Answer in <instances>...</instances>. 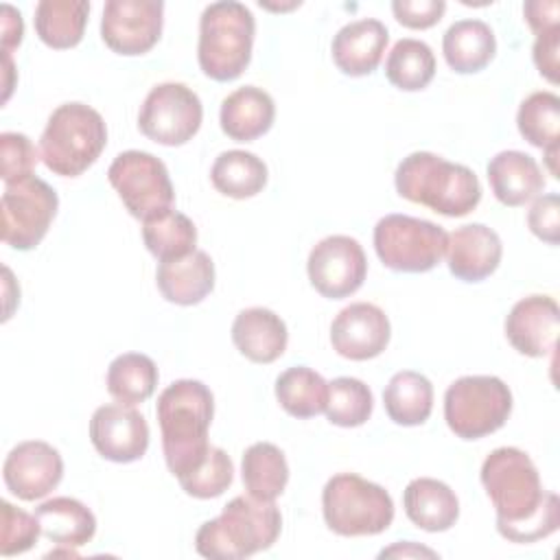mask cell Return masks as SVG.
I'll return each mask as SVG.
<instances>
[{"mask_svg":"<svg viewBox=\"0 0 560 560\" xmlns=\"http://www.w3.org/2000/svg\"><path fill=\"white\" fill-rule=\"evenodd\" d=\"M256 22L252 11L236 0H219L199 18L197 59L206 77L234 81L252 61Z\"/></svg>","mask_w":560,"mask_h":560,"instance_id":"obj_5","label":"cell"},{"mask_svg":"<svg viewBox=\"0 0 560 560\" xmlns=\"http://www.w3.org/2000/svg\"><path fill=\"white\" fill-rule=\"evenodd\" d=\"M107 179L136 219L144 221L173 206L175 190L168 168L153 153L136 149L118 153L107 168Z\"/></svg>","mask_w":560,"mask_h":560,"instance_id":"obj_11","label":"cell"},{"mask_svg":"<svg viewBox=\"0 0 560 560\" xmlns=\"http://www.w3.org/2000/svg\"><path fill=\"white\" fill-rule=\"evenodd\" d=\"M516 125L521 136L538 149L558 147L560 129V98L553 92L529 94L516 114Z\"/></svg>","mask_w":560,"mask_h":560,"instance_id":"obj_36","label":"cell"},{"mask_svg":"<svg viewBox=\"0 0 560 560\" xmlns=\"http://www.w3.org/2000/svg\"><path fill=\"white\" fill-rule=\"evenodd\" d=\"M523 15L529 28L540 35L549 28L560 26V2L558 0H527L523 4Z\"/></svg>","mask_w":560,"mask_h":560,"instance_id":"obj_44","label":"cell"},{"mask_svg":"<svg viewBox=\"0 0 560 560\" xmlns=\"http://www.w3.org/2000/svg\"><path fill=\"white\" fill-rule=\"evenodd\" d=\"M59 208V197L50 184L37 175L4 184L0 199L2 241L13 249L28 252L42 243Z\"/></svg>","mask_w":560,"mask_h":560,"instance_id":"obj_10","label":"cell"},{"mask_svg":"<svg viewBox=\"0 0 560 560\" xmlns=\"http://www.w3.org/2000/svg\"><path fill=\"white\" fill-rule=\"evenodd\" d=\"M243 486L258 501H276L289 483L284 453L271 442H256L245 448L241 462Z\"/></svg>","mask_w":560,"mask_h":560,"instance_id":"obj_29","label":"cell"},{"mask_svg":"<svg viewBox=\"0 0 560 560\" xmlns=\"http://www.w3.org/2000/svg\"><path fill=\"white\" fill-rule=\"evenodd\" d=\"M385 77L398 90H424L435 77V57L431 46L413 37L398 39L385 59Z\"/></svg>","mask_w":560,"mask_h":560,"instance_id":"obj_35","label":"cell"},{"mask_svg":"<svg viewBox=\"0 0 560 560\" xmlns=\"http://www.w3.org/2000/svg\"><path fill=\"white\" fill-rule=\"evenodd\" d=\"M0 158H2L0 175L4 184H11L33 175V168L42 155L37 153L28 136L18 131H4L0 133Z\"/></svg>","mask_w":560,"mask_h":560,"instance_id":"obj_40","label":"cell"},{"mask_svg":"<svg viewBox=\"0 0 560 560\" xmlns=\"http://www.w3.org/2000/svg\"><path fill=\"white\" fill-rule=\"evenodd\" d=\"M444 256L448 271L457 280L481 282L497 271L503 245L492 228L483 223H466L448 234Z\"/></svg>","mask_w":560,"mask_h":560,"instance_id":"obj_19","label":"cell"},{"mask_svg":"<svg viewBox=\"0 0 560 560\" xmlns=\"http://www.w3.org/2000/svg\"><path fill=\"white\" fill-rule=\"evenodd\" d=\"M232 341L252 363H273L287 350V324L269 308L252 306L232 322Z\"/></svg>","mask_w":560,"mask_h":560,"instance_id":"obj_21","label":"cell"},{"mask_svg":"<svg viewBox=\"0 0 560 560\" xmlns=\"http://www.w3.org/2000/svg\"><path fill=\"white\" fill-rule=\"evenodd\" d=\"M306 271L319 295L341 300L361 289L368 276V258L357 238L332 234L311 249Z\"/></svg>","mask_w":560,"mask_h":560,"instance_id":"obj_13","label":"cell"},{"mask_svg":"<svg viewBox=\"0 0 560 560\" xmlns=\"http://www.w3.org/2000/svg\"><path fill=\"white\" fill-rule=\"evenodd\" d=\"M158 368L151 357L140 352L118 354L107 368V392L120 405H140L155 392Z\"/></svg>","mask_w":560,"mask_h":560,"instance_id":"obj_33","label":"cell"},{"mask_svg":"<svg viewBox=\"0 0 560 560\" xmlns=\"http://www.w3.org/2000/svg\"><path fill=\"white\" fill-rule=\"evenodd\" d=\"M276 118V105L269 92L256 85H243L228 94L221 103L219 122L228 138L252 142L267 133Z\"/></svg>","mask_w":560,"mask_h":560,"instance_id":"obj_24","label":"cell"},{"mask_svg":"<svg viewBox=\"0 0 560 560\" xmlns=\"http://www.w3.org/2000/svg\"><path fill=\"white\" fill-rule=\"evenodd\" d=\"M374 409V398L370 387L352 376H339L328 383V400H326V418L328 422L352 429L361 427L370 420Z\"/></svg>","mask_w":560,"mask_h":560,"instance_id":"obj_37","label":"cell"},{"mask_svg":"<svg viewBox=\"0 0 560 560\" xmlns=\"http://www.w3.org/2000/svg\"><path fill=\"white\" fill-rule=\"evenodd\" d=\"M446 241L444 228L409 214H385L374 225L376 256L392 271H431L444 258Z\"/></svg>","mask_w":560,"mask_h":560,"instance_id":"obj_9","label":"cell"},{"mask_svg":"<svg viewBox=\"0 0 560 560\" xmlns=\"http://www.w3.org/2000/svg\"><path fill=\"white\" fill-rule=\"evenodd\" d=\"M442 52L451 70L470 74L483 70L494 52L497 39L492 28L481 20H457L442 37Z\"/></svg>","mask_w":560,"mask_h":560,"instance_id":"obj_27","label":"cell"},{"mask_svg":"<svg viewBox=\"0 0 560 560\" xmlns=\"http://www.w3.org/2000/svg\"><path fill=\"white\" fill-rule=\"evenodd\" d=\"M488 182L494 197L510 208L525 206L545 188L538 162L523 151H501L488 162Z\"/></svg>","mask_w":560,"mask_h":560,"instance_id":"obj_23","label":"cell"},{"mask_svg":"<svg viewBox=\"0 0 560 560\" xmlns=\"http://www.w3.org/2000/svg\"><path fill=\"white\" fill-rule=\"evenodd\" d=\"M392 337L385 311L372 302H354L337 313L330 324V343L335 352L350 361L378 357Z\"/></svg>","mask_w":560,"mask_h":560,"instance_id":"obj_17","label":"cell"},{"mask_svg":"<svg viewBox=\"0 0 560 560\" xmlns=\"http://www.w3.org/2000/svg\"><path fill=\"white\" fill-rule=\"evenodd\" d=\"M394 184L407 201L427 206L444 217H464L481 201L479 177L431 151H413L396 166Z\"/></svg>","mask_w":560,"mask_h":560,"instance_id":"obj_3","label":"cell"},{"mask_svg":"<svg viewBox=\"0 0 560 560\" xmlns=\"http://www.w3.org/2000/svg\"><path fill=\"white\" fill-rule=\"evenodd\" d=\"M155 416L166 466L182 479L203 462L212 446L208 429L214 416V396L201 381L179 378L158 396Z\"/></svg>","mask_w":560,"mask_h":560,"instance_id":"obj_2","label":"cell"},{"mask_svg":"<svg viewBox=\"0 0 560 560\" xmlns=\"http://www.w3.org/2000/svg\"><path fill=\"white\" fill-rule=\"evenodd\" d=\"M155 282L164 300L192 306L212 293L214 262L206 252L195 249L184 258L162 260L155 271Z\"/></svg>","mask_w":560,"mask_h":560,"instance_id":"obj_22","label":"cell"},{"mask_svg":"<svg viewBox=\"0 0 560 560\" xmlns=\"http://www.w3.org/2000/svg\"><path fill=\"white\" fill-rule=\"evenodd\" d=\"M24 35V22L20 11H15L11 4H2V52H11L15 46H20Z\"/></svg>","mask_w":560,"mask_h":560,"instance_id":"obj_45","label":"cell"},{"mask_svg":"<svg viewBox=\"0 0 560 560\" xmlns=\"http://www.w3.org/2000/svg\"><path fill=\"white\" fill-rule=\"evenodd\" d=\"M510 411L512 392L492 374L462 376L444 394V420L462 440H479L499 431Z\"/></svg>","mask_w":560,"mask_h":560,"instance_id":"obj_8","label":"cell"},{"mask_svg":"<svg viewBox=\"0 0 560 560\" xmlns=\"http://www.w3.org/2000/svg\"><path fill=\"white\" fill-rule=\"evenodd\" d=\"M387 42L389 33L381 20L365 18L348 22L332 37V61L348 77H365L378 68Z\"/></svg>","mask_w":560,"mask_h":560,"instance_id":"obj_20","label":"cell"},{"mask_svg":"<svg viewBox=\"0 0 560 560\" xmlns=\"http://www.w3.org/2000/svg\"><path fill=\"white\" fill-rule=\"evenodd\" d=\"M560 26L549 28L540 35H536L532 57L538 68V72L549 81L558 83V70H560Z\"/></svg>","mask_w":560,"mask_h":560,"instance_id":"obj_43","label":"cell"},{"mask_svg":"<svg viewBox=\"0 0 560 560\" xmlns=\"http://www.w3.org/2000/svg\"><path fill=\"white\" fill-rule=\"evenodd\" d=\"M88 15L85 0H42L35 7V33L46 46L66 50L83 39Z\"/></svg>","mask_w":560,"mask_h":560,"instance_id":"obj_30","label":"cell"},{"mask_svg":"<svg viewBox=\"0 0 560 560\" xmlns=\"http://www.w3.org/2000/svg\"><path fill=\"white\" fill-rule=\"evenodd\" d=\"M212 186L232 199H249L267 186V164L252 151L230 149L217 155L210 168Z\"/></svg>","mask_w":560,"mask_h":560,"instance_id":"obj_31","label":"cell"},{"mask_svg":"<svg viewBox=\"0 0 560 560\" xmlns=\"http://www.w3.org/2000/svg\"><path fill=\"white\" fill-rule=\"evenodd\" d=\"M63 477V459L55 446L26 440L13 446L2 464L7 490L22 501H37L52 492Z\"/></svg>","mask_w":560,"mask_h":560,"instance_id":"obj_15","label":"cell"},{"mask_svg":"<svg viewBox=\"0 0 560 560\" xmlns=\"http://www.w3.org/2000/svg\"><path fill=\"white\" fill-rule=\"evenodd\" d=\"M142 241L160 262L175 260L195 252L197 228L186 214L168 208L142 221Z\"/></svg>","mask_w":560,"mask_h":560,"instance_id":"obj_32","label":"cell"},{"mask_svg":"<svg viewBox=\"0 0 560 560\" xmlns=\"http://www.w3.org/2000/svg\"><path fill=\"white\" fill-rule=\"evenodd\" d=\"M105 144L103 116L85 103H63L48 116L39 138V155L55 175L77 177L98 160Z\"/></svg>","mask_w":560,"mask_h":560,"instance_id":"obj_6","label":"cell"},{"mask_svg":"<svg viewBox=\"0 0 560 560\" xmlns=\"http://www.w3.org/2000/svg\"><path fill=\"white\" fill-rule=\"evenodd\" d=\"M378 556H381V558H422V556H424V558H438V553H435L433 549L420 547V545H416V542H411V540L396 542V545L383 549Z\"/></svg>","mask_w":560,"mask_h":560,"instance_id":"obj_46","label":"cell"},{"mask_svg":"<svg viewBox=\"0 0 560 560\" xmlns=\"http://www.w3.org/2000/svg\"><path fill=\"white\" fill-rule=\"evenodd\" d=\"M276 398L293 418H313L326 409L328 383L306 365H293L276 378Z\"/></svg>","mask_w":560,"mask_h":560,"instance_id":"obj_34","label":"cell"},{"mask_svg":"<svg viewBox=\"0 0 560 560\" xmlns=\"http://www.w3.org/2000/svg\"><path fill=\"white\" fill-rule=\"evenodd\" d=\"M392 11L396 20L407 28H431L438 24L446 11L444 0H394Z\"/></svg>","mask_w":560,"mask_h":560,"instance_id":"obj_42","label":"cell"},{"mask_svg":"<svg viewBox=\"0 0 560 560\" xmlns=\"http://www.w3.org/2000/svg\"><path fill=\"white\" fill-rule=\"evenodd\" d=\"M282 529V514L273 501L238 494L217 518L195 534V549L210 560H243L269 549Z\"/></svg>","mask_w":560,"mask_h":560,"instance_id":"obj_4","label":"cell"},{"mask_svg":"<svg viewBox=\"0 0 560 560\" xmlns=\"http://www.w3.org/2000/svg\"><path fill=\"white\" fill-rule=\"evenodd\" d=\"M527 225L532 234H536L540 241L549 245H558L560 238V197L556 192L538 197L529 212H527Z\"/></svg>","mask_w":560,"mask_h":560,"instance_id":"obj_41","label":"cell"},{"mask_svg":"<svg viewBox=\"0 0 560 560\" xmlns=\"http://www.w3.org/2000/svg\"><path fill=\"white\" fill-rule=\"evenodd\" d=\"M203 107L188 85L166 81L149 90L140 114L138 129L164 147L186 144L201 127Z\"/></svg>","mask_w":560,"mask_h":560,"instance_id":"obj_12","label":"cell"},{"mask_svg":"<svg viewBox=\"0 0 560 560\" xmlns=\"http://www.w3.org/2000/svg\"><path fill=\"white\" fill-rule=\"evenodd\" d=\"M383 405L396 424L418 427L429 420L433 409L431 381L413 370L396 372L383 392Z\"/></svg>","mask_w":560,"mask_h":560,"instance_id":"obj_28","label":"cell"},{"mask_svg":"<svg viewBox=\"0 0 560 560\" xmlns=\"http://www.w3.org/2000/svg\"><path fill=\"white\" fill-rule=\"evenodd\" d=\"M42 536L39 521L9 501H0V553L4 558L28 551Z\"/></svg>","mask_w":560,"mask_h":560,"instance_id":"obj_39","label":"cell"},{"mask_svg":"<svg viewBox=\"0 0 560 560\" xmlns=\"http://www.w3.org/2000/svg\"><path fill=\"white\" fill-rule=\"evenodd\" d=\"M35 516L39 521L42 536L57 547L79 549L96 534V518L92 510L72 497H52L44 501L35 510Z\"/></svg>","mask_w":560,"mask_h":560,"instance_id":"obj_26","label":"cell"},{"mask_svg":"<svg viewBox=\"0 0 560 560\" xmlns=\"http://www.w3.org/2000/svg\"><path fill=\"white\" fill-rule=\"evenodd\" d=\"M232 479H234V464L230 455L219 446H210L203 462L192 472H188L177 481L182 490L195 499H214L230 488Z\"/></svg>","mask_w":560,"mask_h":560,"instance_id":"obj_38","label":"cell"},{"mask_svg":"<svg viewBox=\"0 0 560 560\" xmlns=\"http://www.w3.org/2000/svg\"><path fill=\"white\" fill-rule=\"evenodd\" d=\"M560 330V308L551 295H527L518 300L505 317V337L525 357H547L556 348Z\"/></svg>","mask_w":560,"mask_h":560,"instance_id":"obj_18","label":"cell"},{"mask_svg":"<svg viewBox=\"0 0 560 560\" xmlns=\"http://www.w3.org/2000/svg\"><path fill=\"white\" fill-rule=\"evenodd\" d=\"M407 518L424 532H446L457 523L459 501L455 492L440 479H411L402 492Z\"/></svg>","mask_w":560,"mask_h":560,"instance_id":"obj_25","label":"cell"},{"mask_svg":"<svg viewBox=\"0 0 560 560\" xmlns=\"http://www.w3.org/2000/svg\"><path fill=\"white\" fill-rule=\"evenodd\" d=\"M164 24V2L160 0H107L101 18V37L118 55L149 52Z\"/></svg>","mask_w":560,"mask_h":560,"instance_id":"obj_14","label":"cell"},{"mask_svg":"<svg viewBox=\"0 0 560 560\" xmlns=\"http://www.w3.org/2000/svg\"><path fill=\"white\" fill-rule=\"evenodd\" d=\"M90 440L96 453L116 464L140 459L149 448V424L129 405H103L92 413Z\"/></svg>","mask_w":560,"mask_h":560,"instance_id":"obj_16","label":"cell"},{"mask_svg":"<svg viewBox=\"0 0 560 560\" xmlns=\"http://www.w3.org/2000/svg\"><path fill=\"white\" fill-rule=\"evenodd\" d=\"M479 477L505 540L536 542L560 527V499L556 492H542L538 468L525 451L494 448L483 459Z\"/></svg>","mask_w":560,"mask_h":560,"instance_id":"obj_1","label":"cell"},{"mask_svg":"<svg viewBox=\"0 0 560 560\" xmlns=\"http://www.w3.org/2000/svg\"><path fill=\"white\" fill-rule=\"evenodd\" d=\"M322 512L328 529L339 536H374L392 525L394 501L383 486L339 472L322 490Z\"/></svg>","mask_w":560,"mask_h":560,"instance_id":"obj_7","label":"cell"}]
</instances>
